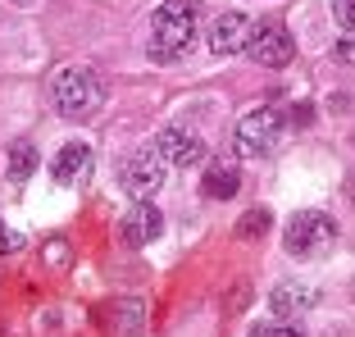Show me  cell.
<instances>
[{
	"mask_svg": "<svg viewBox=\"0 0 355 337\" xmlns=\"http://www.w3.org/2000/svg\"><path fill=\"white\" fill-rule=\"evenodd\" d=\"M269 306H273V315H305L310 306H319V287H305V283H282V287H273L269 292Z\"/></svg>",
	"mask_w": 355,
	"mask_h": 337,
	"instance_id": "7c38bea8",
	"label": "cell"
},
{
	"mask_svg": "<svg viewBox=\"0 0 355 337\" xmlns=\"http://www.w3.org/2000/svg\"><path fill=\"white\" fill-rule=\"evenodd\" d=\"M251 337H305V333H301L296 324H287V319H282V324H264V328H251Z\"/></svg>",
	"mask_w": 355,
	"mask_h": 337,
	"instance_id": "2e32d148",
	"label": "cell"
},
{
	"mask_svg": "<svg viewBox=\"0 0 355 337\" xmlns=\"http://www.w3.org/2000/svg\"><path fill=\"white\" fill-rule=\"evenodd\" d=\"M337 237V223L328 219L324 210H296L292 219H287V255H296V260H310V255L328 251V242Z\"/></svg>",
	"mask_w": 355,
	"mask_h": 337,
	"instance_id": "277c9868",
	"label": "cell"
},
{
	"mask_svg": "<svg viewBox=\"0 0 355 337\" xmlns=\"http://www.w3.org/2000/svg\"><path fill=\"white\" fill-rule=\"evenodd\" d=\"M159 232H164V214L155 205H146V200H137L132 210L119 219V237L128 246H150V242H159Z\"/></svg>",
	"mask_w": 355,
	"mask_h": 337,
	"instance_id": "9c48e42d",
	"label": "cell"
},
{
	"mask_svg": "<svg viewBox=\"0 0 355 337\" xmlns=\"http://www.w3.org/2000/svg\"><path fill=\"white\" fill-rule=\"evenodd\" d=\"M351 292H355V283H351Z\"/></svg>",
	"mask_w": 355,
	"mask_h": 337,
	"instance_id": "44dd1931",
	"label": "cell"
},
{
	"mask_svg": "<svg viewBox=\"0 0 355 337\" xmlns=\"http://www.w3.org/2000/svg\"><path fill=\"white\" fill-rule=\"evenodd\" d=\"M200 28V14L191 0H159L146 23V60L150 64H173L191 51Z\"/></svg>",
	"mask_w": 355,
	"mask_h": 337,
	"instance_id": "6da1fadb",
	"label": "cell"
},
{
	"mask_svg": "<svg viewBox=\"0 0 355 337\" xmlns=\"http://www.w3.org/2000/svg\"><path fill=\"white\" fill-rule=\"evenodd\" d=\"M101 328L110 337H141V328H146V310H141V301H114V306L101 310Z\"/></svg>",
	"mask_w": 355,
	"mask_h": 337,
	"instance_id": "30bf717a",
	"label": "cell"
},
{
	"mask_svg": "<svg viewBox=\"0 0 355 337\" xmlns=\"http://www.w3.org/2000/svg\"><path fill=\"white\" fill-rule=\"evenodd\" d=\"M287 137V119H282V110L278 105H260V110H251V114H241V123H237V150L241 155H269V150H278V141Z\"/></svg>",
	"mask_w": 355,
	"mask_h": 337,
	"instance_id": "3957f363",
	"label": "cell"
},
{
	"mask_svg": "<svg viewBox=\"0 0 355 337\" xmlns=\"http://www.w3.org/2000/svg\"><path fill=\"white\" fill-rule=\"evenodd\" d=\"M10 5H32V0H10Z\"/></svg>",
	"mask_w": 355,
	"mask_h": 337,
	"instance_id": "ffe728a7",
	"label": "cell"
},
{
	"mask_svg": "<svg viewBox=\"0 0 355 337\" xmlns=\"http://www.w3.org/2000/svg\"><path fill=\"white\" fill-rule=\"evenodd\" d=\"M237 187H241V173H237V168H209L205 178H200V191H205V196H214V200L237 196Z\"/></svg>",
	"mask_w": 355,
	"mask_h": 337,
	"instance_id": "5bb4252c",
	"label": "cell"
},
{
	"mask_svg": "<svg viewBox=\"0 0 355 337\" xmlns=\"http://www.w3.org/2000/svg\"><path fill=\"white\" fill-rule=\"evenodd\" d=\"M19 242H23L19 232H0V251H19Z\"/></svg>",
	"mask_w": 355,
	"mask_h": 337,
	"instance_id": "d6986e66",
	"label": "cell"
},
{
	"mask_svg": "<svg viewBox=\"0 0 355 337\" xmlns=\"http://www.w3.org/2000/svg\"><path fill=\"white\" fill-rule=\"evenodd\" d=\"M46 96H51L55 114L64 119H87L101 110V83H96V74H87V69H78V64H69V69H55L51 74V87H46Z\"/></svg>",
	"mask_w": 355,
	"mask_h": 337,
	"instance_id": "7a4b0ae2",
	"label": "cell"
},
{
	"mask_svg": "<svg viewBox=\"0 0 355 337\" xmlns=\"http://www.w3.org/2000/svg\"><path fill=\"white\" fill-rule=\"evenodd\" d=\"M119 182H123V191L132 200H150L164 187V155H159L155 146H137L132 155L123 159V168H119Z\"/></svg>",
	"mask_w": 355,
	"mask_h": 337,
	"instance_id": "5b68a950",
	"label": "cell"
},
{
	"mask_svg": "<svg viewBox=\"0 0 355 337\" xmlns=\"http://www.w3.org/2000/svg\"><path fill=\"white\" fill-rule=\"evenodd\" d=\"M269 223H273V214L264 210V205H255V210H246L237 219V237H241V242H255V237H264V232H269Z\"/></svg>",
	"mask_w": 355,
	"mask_h": 337,
	"instance_id": "9a60e30c",
	"label": "cell"
},
{
	"mask_svg": "<svg viewBox=\"0 0 355 337\" xmlns=\"http://www.w3.org/2000/svg\"><path fill=\"white\" fill-rule=\"evenodd\" d=\"M251 28H255V23L246 19V14L228 10V14H219V19L209 23L205 42H209L214 55H237V51H246V42H251Z\"/></svg>",
	"mask_w": 355,
	"mask_h": 337,
	"instance_id": "ba28073f",
	"label": "cell"
},
{
	"mask_svg": "<svg viewBox=\"0 0 355 337\" xmlns=\"http://www.w3.org/2000/svg\"><path fill=\"white\" fill-rule=\"evenodd\" d=\"M37 168V146H32L28 137H19V141H10V150H5V173H10L14 182H23Z\"/></svg>",
	"mask_w": 355,
	"mask_h": 337,
	"instance_id": "4fadbf2b",
	"label": "cell"
},
{
	"mask_svg": "<svg viewBox=\"0 0 355 337\" xmlns=\"http://www.w3.org/2000/svg\"><path fill=\"white\" fill-rule=\"evenodd\" d=\"M333 55H337V60H342V64H355V28H346L342 37H337Z\"/></svg>",
	"mask_w": 355,
	"mask_h": 337,
	"instance_id": "e0dca14e",
	"label": "cell"
},
{
	"mask_svg": "<svg viewBox=\"0 0 355 337\" xmlns=\"http://www.w3.org/2000/svg\"><path fill=\"white\" fill-rule=\"evenodd\" d=\"M333 19L342 23V32L355 28V0H333Z\"/></svg>",
	"mask_w": 355,
	"mask_h": 337,
	"instance_id": "ac0fdd59",
	"label": "cell"
},
{
	"mask_svg": "<svg viewBox=\"0 0 355 337\" xmlns=\"http://www.w3.org/2000/svg\"><path fill=\"white\" fill-rule=\"evenodd\" d=\"M155 150L164 155V164H178V168H191L205 159V141H200V132H191V128L182 123H168L164 132H159Z\"/></svg>",
	"mask_w": 355,
	"mask_h": 337,
	"instance_id": "52a82bcc",
	"label": "cell"
},
{
	"mask_svg": "<svg viewBox=\"0 0 355 337\" xmlns=\"http://www.w3.org/2000/svg\"><path fill=\"white\" fill-rule=\"evenodd\" d=\"M246 55L264 69H287L296 60V42L292 32L278 28V23H255L251 28V42H246Z\"/></svg>",
	"mask_w": 355,
	"mask_h": 337,
	"instance_id": "8992f818",
	"label": "cell"
},
{
	"mask_svg": "<svg viewBox=\"0 0 355 337\" xmlns=\"http://www.w3.org/2000/svg\"><path fill=\"white\" fill-rule=\"evenodd\" d=\"M87 168H92V150H87L83 141H69V146H60V155L51 159V178L69 187V182L87 178Z\"/></svg>",
	"mask_w": 355,
	"mask_h": 337,
	"instance_id": "8fae6325",
	"label": "cell"
}]
</instances>
